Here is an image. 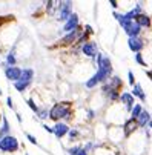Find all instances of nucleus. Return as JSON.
Here are the masks:
<instances>
[{
	"label": "nucleus",
	"mask_w": 152,
	"mask_h": 155,
	"mask_svg": "<svg viewBox=\"0 0 152 155\" xmlns=\"http://www.w3.org/2000/svg\"><path fill=\"white\" fill-rule=\"evenodd\" d=\"M71 115V109H69V103H57L52 108L49 109V118L52 121H60L61 118H66Z\"/></svg>",
	"instance_id": "f257e3e1"
},
{
	"label": "nucleus",
	"mask_w": 152,
	"mask_h": 155,
	"mask_svg": "<svg viewBox=\"0 0 152 155\" xmlns=\"http://www.w3.org/2000/svg\"><path fill=\"white\" fill-rule=\"evenodd\" d=\"M19 149V141L16 137L12 135H6L0 138V151L3 152H16Z\"/></svg>",
	"instance_id": "f03ea898"
},
{
	"label": "nucleus",
	"mask_w": 152,
	"mask_h": 155,
	"mask_svg": "<svg viewBox=\"0 0 152 155\" xmlns=\"http://www.w3.org/2000/svg\"><path fill=\"white\" fill-rule=\"evenodd\" d=\"M72 14H74L72 12V2H61L58 5V17H57V20L66 23Z\"/></svg>",
	"instance_id": "7ed1b4c3"
},
{
	"label": "nucleus",
	"mask_w": 152,
	"mask_h": 155,
	"mask_svg": "<svg viewBox=\"0 0 152 155\" xmlns=\"http://www.w3.org/2000/svg\"><path fill=\"white\" fill-rule=\"evenodd\" d=\"M79 25H80V19H79V14H74L69 17V20L63 25V32L65 34H71V32H74V31H77L79 29Z\"/></svg>",
	"instance_id": "20e7f679"
},
{
	"label": "nucleus",
	"mask_w": 152,
	"mask_h": 155,
	"mask_svg": "<svg viewBox=\"0 0 152 155\" xmlns=\"http://www.w3.org/2000/svg\"><path fill=\"white\" fill-rule=\"evenodd\" d=\"M120 101H121L124 111H128V112H131L134 109V106L137 105V103H135V97L132 95V92H128V91L123 92L120 95Z\"/></svg>",
	"instance_id": "39448f33"
},
{
	"label": "nucleus",
	"mask_w": 152,
	"mask_h": 155,
	"mask_svg": "<svg viewBox=\"0 0 152 155\" xmlns=\"http://www.w3.org/2000/svg\"><path fill=\"white\" fill-rule=\"evenodd\" d=\"M128 46H129V49L132 51V52L138 54V52H142V49L145 46V42H143L142 37H129L128 38Z\"/></svg>",
	"instance_id": "423d86ee"
},
{
	"label": "nucleus",
	"mask_w": 152,
	"mask_h": 155,
	"mask_svg": "<svg viewBox=\"0 0 152 155\" xmlns=\"http://www.w3.org/2000/svg\"><path fill=\"white\" fill-rule=\"evenodd\" d=\"M82 52L89 57V58H95L98 55V49H97V43L95 42H86L83 46H82Z\"/></svg>",
	"instance_id": "0eeeda50"
},
{
	"label": "nucleus",
	"mask_w": 152,
	"mask_h": 155,
	"mask_svg": "<svg viewBox=\"0 0 152 155\" xmlns=\"http://www.w3.org/2000/svg\"><path fill=\"white\" fill-rule=\"evenodd\" d=\"M22 71H23V69H20V68H17V66H8V68L5 69V75H6L8 80H12V82L16 83V82L20 80Z\"/></svg>",
	"instance_id": "6e6552de"
},
{
	"label": "nucleus",
	"mask_w": 152,
	"mask_h": 155,
	"mask_svg": "<svg viewBox=\"0 0 152 155\" xmlns=\"http://www.w3.org/2000/svg\"><path fill=\"white\" fill-rule=\"evenodd\" d=\"M52 129H54V135H55L57 138H63L65 135H68L69 131H71L69 126H68L65 121H58V123H55Z\"/></svg>",
	"instance_id": "1a4fd4ad"
},
{
	"label": "nucleus",
	"mask_w": 152,
	"mask_h": 155,
	"mask_svg": "<svg viewBox=\"0 0 152 155\" xmlns=\"http://www.w3.org/2000/svg\"><path fill=\"white\" fill-rule=\"evenodd\" d=\"M140 127L138 126V121L137 120H134V118H128L126 120V123H124V126H123V132H124V135H131V134H134L137 129Z\"/></svg>",
	"instance_id": "9d476101"
},
{
	"label": "nucleus",
	"mask_w": 152,
	"mask_h": 155,
	"mask_svg": "<svg viewBox=\"0 0 152 155\" xmlns=\"http://www.w3.org/2000/svg\"><path fill=\"white\" fill-rule=\"evenodd\" d=\"M132 95L134 97H138L142 101H146V94L143 91V86L140 83H135V86L132 88Z\"/></svg>",
	"instance_id": "9b49d317"
},
{
	"label": "nucleus",
	"mask_w": 152,
	"mask_h": 155,
	"mask_svg": "<svg viewBox=\"0 0 152 155\" xmlns=\"http://www.w3.org/2000/svg\"><path fill=\"white\" fill-rule=\"evenodd\" d=\"M135 22H137V25H140L142 28H151V17L149 16H146V14H140L137 19H135Z\"/></svg>",
	"instance_id": "f8f14e48"
},
{
	"label": "nucleus",
	"mask_w": 152,
	"mask_h": 155,
	"mask_svg": "<svg viewBox=\"0 0 152 155\" xmlns=\"http://www.w3.org/2000/svg\"><path fill=\"white\" fill-rule=\"evenodd\" d=\"M32 77H34V71H32L31 68H26V69H23V71H22V77H20V80H19V82L29 83V85H31Z\"/></svg>",
	"instance_id": "ddd939ff"
},
{
	"label": "nucleus",
	"mask_w": 152,
	"mask_h": 155,
	"mask_svg": "<svg viewBox=\"0 0 152 155\" xmlns=\"http://www.w3.org/2000/svg\"><path fill=\"white\" fill-rule=\"evenodd\" d=\"M152 118H151V115H149V112L148 111H143L142 112V115H140V117H138V126H140V127H145L146 124H149V121H151Z\"/></svg>",
	"instance_id": "4468645a"
},
{
	"label": "nucleus",
	"mask_w": 152,
	"mask_h": 155,
	"mask_svg": "<svg viewBox=\"0 0 152 155\" xmlns=\"http://www.w3.org/2000/svg\"><path fill=\"white\" fill-rule=\"evenodd\" d=\"M145 109H143V106L140 105V103H137V105L134 106V109L131 111V118H134V120H138V117L142 115V112H143Z\"/></svg>",
	"instance_id": "2eb2a0df"
},
{
	"label": "nucleus",
	"mask_w": 152,
	"mask_h": 155,
	"mask_svg": "<svg viewBox=\"0 0 152 155\" xmlns=\"http://www.w3.org/2000/svg\"><path fill=\"white\" fill-rule=\"evenodd\" d=\"M68 154H69V155H88V152H86L83 148H80V146L69 148V149H68Z\"/></svg>",
	"instance_id": "dca6fc26"
},
{
	"label": "nucleus",
	"mask_w": 152,
	"mask_h": 155,
	"mask_svg": "<svg viewBox=\"0 0 152 155\" xmlns=\"http://www.w3.org/2000/svg\"><path fill=\"white\" fill-rule=\"evenodd\" d=\"M8 132H9V123H8L6 117H3V127L0 129V138H2V137H6Z\"/></svg>",
	"instance_id": "f3484780"
},
{
	"label": "nucleus",
	"mask_w": 152,
	"mask_h": 155,
	"mask_svg": "<svg viewBox=\"0 0 152 155\" xmlns=\"http://www.w3.org/2000/svg\"><path fill=\"white\" fill-rule=\"evenodd\" d=\"M135 61H137L138 64H142V66H145V68L148 66V63H146V61L143 60V54H142V52H138V54H135Z\"/></svg>",
	"instance_id": "a211bd4d"
},
{
	"label": "nucleus",
	"mask_w": 152,
	"mask_h": 155,
	"mask_svg": "<svg viewBox=\"0 0 152 155\" xmlns=\"http://www.w3.org/2000/svg\"><path fill=\"white\" fill-rule=\"evenodd\" d=\"M68 135H69V138H71V140L74 141L75 138H77V135H80V131H79V127H77V129H71Z\"/></svg>",
	"instance_id": "6ab92c4d"
},
{
	"label": "nucleus",
	"mask_w": 152,
	"mask_h": 155,
	"mask_svg": "<svg viewBox=\"0 0 152 155\" xmlns=\"http://www.w3.org/2000/svg\"><path fill=\"white\" fill-rule=\"evenodd\" d=\"M26 103H28V106H29V108H31V109H32L34 112H37V114H39V111H40V109L37 108V105H35V103H34V100L28 98V100H26Z\"/></svg>",
	"instance_id": "aec40b11"
},
{
	"label": "nucleus",
	"mask_w": 152,
	"mask_h": 155,
	"mask_svg": "<svg viewBox=\"0 0 152 155\" xmlns=\"http://www.w3.org/2000/svg\"><path fill=\"white\" fill-rule=\"evenodd\" d=\"M48 117H49V111H48V109H40V111H39V118L45 120V118H48Z\"/></svg>",
	"instance_id": "412c9836"
},
{
	"label": "nucleus",
	"mask_w": 152,
	"mask_h": 155,
	"mask_svg": "<svg viewBox=\"0 0 152 155\" xmlns=\"http://www.w3.org/2000/svg\"><path fill=\"white\" fill-rule=\"evenodd\" d=\"M128 82H129V85H132V88L135 86V75H134L132 71L128 72Z\"/></svg>",
	"instance_id": "4be33fe9"
},
{
	"label": "nucleus",
	"mask_w": 152,
	"mask_h": 155,
	"mask_svg": "<svg viewBox=\"0 0 152 155\" xmlns=\"http://www.w3.org/2000/svg\"><path fill=\"white\" fill-rule=\"evenodd\" d=\"M6 61L11 64V66H14V64H16V57H14V54H8V57H6Z\"/></svg>",
	"instance_id": "5701e85b"
},
{
	"label": "nucleus",
	"mask_w": 152,
	"mask_h": 155,
	"mask_svg": "<svg viewBox=\"0 0 152 155\" xmlns=\"http://www.w3.org/2000/svg\"><path fill=\"white\" fill-rule=\"evenodd\" d=\"M94 117H95V111H94V109H88V118L92 120Z\"/></svg>",
	"instance_id": "b1692460"
},
{
	"label": "nucleus",
	"mask_w": 152,
	"mask_h": 155,
	"mask_svg": "<svg viewBox=\"0 0 152 155\" xmlns=\"http://www.w3.org/2000/svg\"><path fill=\"white\" fill-rule=\"evenodd\" d=\"M26 137H28V140L31 141L32 145H37V140H35V137H34V135H31V134H26Z\"/></svg>",
	"instance_id": "393cba45"
},
{
	"label": "nucleus",
	"mask_w": 152,
	"mask_h": 155,
	"mask_svg": "<svg viewBox=\"0 0 152 155\" xmlns=\"http://www.w3.org/2000/svg\"><path fill=\"white\" fill-rule=\"evenodd\" d=\"M6 105H8L9 108H14V105H12V98H11V97L6 98Z\"/></svg>",
	"instance_id": "a878e982"
},
{
	"label": "nucleus",
	"mask_w": 152,
	"mask_h": 155,
	"mask_svg": "<svg viewBox=\"0 0 152 155\" xmlns=\"http://www.w3.org/2000/svg\"><path fill=\"white\" fill-rule=\"evenodd\" d=\"M43 127H45V131H48V132H51V134H54V129L49 127L48 124H43Z\"/></svg>",
	"instance_id": "bb28decb"
},
{
	"label": "nucleus",
	"mask_w": 152,
	"mask_h": 155,
	"mask_svg": "<svg viewBox=\"0 0 152 155\" xmlns=\"http://www.w3.org/2000/svg\"><path fill=\"white\" fill-rule=\"evenodd\" d=\"M148 77H151V80H152V71H148Z\"/></svg>",
	"instance_id": "cd10ccee"
},
{
	"label": "nucleus",
	"mask_w": 152,
	"mask_h": 155,
	"mask_svg": "<svg viewBox=\"0 0 152 155\" xmlns=\"http://www.w3.org/2000/svg\"><path fill=\"white\" fill-rule=\"evenodd\" d=\"M148 126H149V129H152V120L149 121V124H148Z\"/></svg>",
	"instance_id": "c85d7f7f"
},
{
	"label": "nucleus",
	"mask_w": 152,
	"mask_h": 155,
	"mask_svg": "<svg viewBox=\"0 0 152 155\" xmlns=\"http://www.w3.org/2000/svg\"><path fill=\"white\" fill-rule=\"evenodd\" d=\"M3 23V19H0V25H2Z\"/></svg>",
	"instance_id": "c756f323"
},
{
	"label": "nucleus",
	"mask_w": 152,
	"mask_h": 155,
	"mask_svg": "<svg viewBox=\"0 0 152 155\" xmlns=\"http://www.w3.org/2000/svg\"><path fill=\"white\" fill-rule=\"evenodd\" d=\"M0 118H2V115H0Z\"/></svg>",
	"instance_id": "7c9ffc66"
},
{
	"label": "nucleus",
	"mask_w": 152,
	"mask_h": 155,
	"mask_svg": "<svg viewBox=\"0 0 152 155\" xmlns=\"http://www.w3.org/2000/svg\"><path fill=\"white\" fill-rule=\"evenodd\" d=\"M0 94H2V91H0Z\"/></svg>",
	"instance_id": "2f4dec72"
}]
</instances>
